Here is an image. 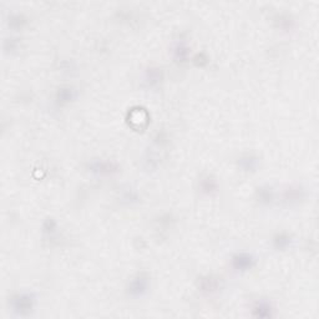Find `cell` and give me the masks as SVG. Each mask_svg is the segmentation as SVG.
I'll use <instances>...</instances> for the list:
<instances>
[{
    "mask_svg": "<svg viewBox=\"0 0 319 319\" xmlns=\"http://www.w3.org/2000/svg\"><path fill=\"white\" fill-rule=\"evenodd\" d=\"M150 287V276L146 272H138L128 281L126 290L128 294L132 298H141L149 290Z\"/></svg>",
    "mask_w": 319,
    "mask_h": 319,
    "instance_id": "1",
    "label": "cell"
},
{
    "mask_svg": "<svg viewBox=\"0 0 319 319\" xmlns=\"http://www.w3.org/2000/svg\"><path fill=\"white\" fill-rule=\"evenodd\" d=\"M10 306L13 311L19 316H27L35 306V297L32 293H16L10 299Z\"/></svg>",
    "mask_w": 319,
    "mask_h": 319,
    "instance_id": "2",
    "label": "cell"
},
{
    "mask_svg": "<svg viewBox=\"0 0 319 319\" xmlns=\"http://www.w3.org/2000/svg\"><path fill=\"white\" fill-rule=\"evenodd\" d=\"M255 259L251 253L247 252H241L236 253L232 257L231 266L234 271L237 272H247L250 269H252V267L255 266Z\"/></svg>",
    "mask_w": 319,
    "mask_h": 319,
    "instance_id": "3",
    "label": "cell"
},
{
    "mask_svg": "<svg viewBox=\"0 0 319 319\" xmlns=\"http://www.w3.org/2000/svg\"><path fill=\"white\" fill-rule=\"evenodd\" d=\"M89 168L97 175H112L119 171V165L109 160H96L89 165Z\"/></svg>",
    "mask_w": 319,
    "mask_h": 319,
    "instance_id": "4",
    "label": "cell"
},
{
    "mask_svg": "<svg viewBox=\"0 0 319 319\" xmlns=\"http://www.w3.org/2000/svg\"><path fill=\"white\" fill-rule=\"evenodd\" d=\"M306 197V191L302 186L298 185H292L283 192V201L287 205H297Z\"/></svg>",
    "mask_w": 319,
    "mask_h": 319,
    "instance_id": "5",
    "label": "cell"
},
{
    "mask_svg": "<svg viewBox=\"0 0 319 319\" xmlns=\"http://www.w3.org/2000/svg\"><path fill=\"white\" fill-rule=\"evenodd\" d=\"M273 306L269 301L266 299H259V301L255 302L252 306V316L259 317V318H266V317L273 316Z\"/></svg>",
    "mask_w": 319,
    "mask_h": 319,
    "instance_id": "6",
    "label": "cell"
},
{
    "mask_svg": "<svg viewBox=\"0 0 319 319\" xmlns=\"http://www.w3.org/2000/svg\"><path fill=\"white\" fill-rule=\"evenodd\" d=\"M272 243H273V247L278 251H285L288 250V248L292 246L293 238L288 232H278L273 236L272 238Z\"/></svg>",
    "mask_w": 319,
    "mask_h": 319,
    "instance_id": "7",
    "label": "cell"
},
{
    "mask_svg": "<svg viewBox=\"0 0 319 319\" xmlns=\"http://www.w3.org/2000/svg\"><path fill=\"white\" fill-rule=\"evenodd\" d=\"M218 182L213 176L206 175L199 180V190L205 194H212L213 192L217 191Z\"/></svg>",
    "mask_w": 319,
    "mask_h": 319,
    "instance_id": "8",
    "label": "cell"
},
{
    "mask_svg": "<svg viewBox=\"0 0 319 319\" xmlns=\"http://www.w3.org/2000/svg\"><path fill=\"white\" fill-rule=\"evenodd\" d=\"M55 97H56V102H58L59 105L69 104L71 100H74L75 90L71 88V86H64V88L59 89Z\"/></svg>",
    "mask_w": 319,
    "mask_h": 319,
    "instance_id": "9",
    "label": "cell"
},
{
    "mask_svg": "<svg viewBox=\"0 0 319 319\" xmlns=\"http://www.w3.org/2000/svg\"><path fill=\"white\" fill-rule=\"evenodd\" d=\"M199 289L205 293H213L218 289V279L213 276H206L199 279Z\"/></svg>",
    "mask_w": 319,
    "mask_h": 319,
    "instance_id": "10",
    "label": "cell"
},
{
    "mask_svg": "<svg viewBox=\"0 0 319 319\" xmlns=\"http://www.w3.org/2000/svg\"><path fill=\"white\" fill-rule=\"evenodd\" d=\"M238 165L245 171H253L258 166V157L252 154H246L239 157Z\"/></svg>",
    "mask_w": 319,
    "mask_h": 319,
    "instance_id": "11",
    "label": "cell"
},
{
    "mask_svg": "<svg viewBox=\"0 0 319 319\" xmlns=\"http://www.w3.org/2000/svg\"><path fill=\"white\" fill-rule=\"evenodd\" d=\"M255 197L259 201V203L262 205H269L273 199V191H272V187L269 186H261L258 187L257 191H255Z\"/></svg>",
    "mask_w": 319,
    "mask_h": 319,
    "instance_id": "12",
    "label": "cell"
},
{
    "mask_svg": "<svg viewBox=\"0 0 319 319\" xmlns=\"http://www.w3.org/2000/svg\"><path fill=\"white\" fill-rule=\"evenodd\" d=\"M58 228V223L54 221L53 218H48L43 224V231L48 234H53Z\"/></svg>",
    "mask_w": 319,
    "mask_h": 319,
    "instance_id": "13",
    "label": "cell"
},
{
    "mask_svg": "<svg viewBox=\"0 0 319 319\" xmlns=\"http://www.w3.org/2000/svg\"><path fill=\"white\" fill-rule=\"evenodd\" d=\"M159 80H161V71H159V69H151L147 75V81L150 83V85H155L159 83Z\"/></svg>",
    "mask_w": 319,
    "mask_h": 319,
    "instance_id": "14",
    "label": "cell"
}]
</instances>
